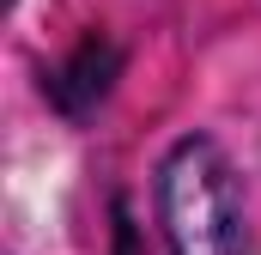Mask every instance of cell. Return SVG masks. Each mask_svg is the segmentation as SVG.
<instances>
[{
  "mask_svg": "<svg viewBox=\"0 0 261 255\" xmlns=\"http://www.w3.org/2000/svg\"><path fill=\"white\" fill-rule=\"evenodd\" d=\"M158 225L170 255H261L237 170L213 140H182L158 164Z\"/></svg>",
  "mask_w": 261,
  "mask_h": 255,
  "instance_id": "obj_1",
  "label": "cell"
}]
</instances>
